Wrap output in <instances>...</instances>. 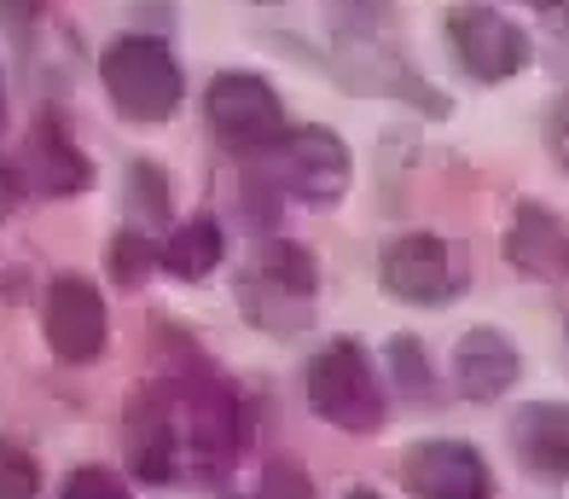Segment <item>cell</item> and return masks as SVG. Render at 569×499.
I'll list each match as a JSON object with an SVG mask.
<instances>
[{"label":"cell","mask_w":569,"mask_h":499,"mask_svg":"<svg viewBox=\"0 0 569 499\" xmlns=\"http://www.w3.org/2000/svg\"><path fill=\"white\" fill-rule=\"evenodd\" d=\"M41 493V465L30 448H18L12 436H0V499H36Z\"/></svg>","instance_id":"19"},{"label":"cell","mask_w":569,"mask_h":499,"mask_svg":"<svg viewBox=\"0 0 569 499\" xmlns=\"http://www.w3.org/2000/svg\"><path fill=\"white\" fill-rule=\"evenodd\" d=\"M59 499H134V493H128V482L106 465H76L59 488Z\"/></svg>","instance_id":"21"},{"label":"cell","mask_w":569,"mask_h":499,"mask_svg":"<svg viewBox=\"0 0 569 499\" xmlns=\"http://www.w3.org/2000/svg\"><path fill=\"white\" fill-rule=\"evenodd\" d=\"M506 261L540 285L569 279V221L547 203H517L506 227Z\"/></svg>","instance_id":"13"},{"label":"cell","mask_w":569,"mask_h":499,"mask_svg":"<svg viewBox=\"0 0 569 499\" xmlns=\"http://www.w3.org/2000/svg\"><path fill=\"white\" fill-rule=\"evenodd\" d=\"M256 499H320V493H315V477L297 459H268L262 482H256Z\"/></svg>","instance_id":"20"},{"label":"cell","mask_w":569,"mask_h":499,"mask_svg":"<svg viewBox=\"0 0 569 499\" xmlns=\"http://www.w3.org/2000/svg\"><path fill=\"white\" fill-rule=\"evenodd\" d=\"M308 407H315L331 430L343 436H378L390 418L383 378L372 372V355L355 337H331V343L308 360Z\"/></svg>","instance_id":"4"},{"label":"cell","mask_w":569,"mask_h":499,"mask_svg":"<svg viewBox=\"0 0 569 499\" xmlns=\"http://www.w3.org/2000/svg\"><path fill=\"white\" fill-rule=\"evenodd\" d=\"M511 459L540 482H569V401H529L506 425Z\"/></svg>","instance_id":"15"},{"label":"cell","mask_w":569,"mask_h":499,"mask_svg":"<svg viewBox=\"0 0 569 499\" xmlns=\"http://www.w3.org/2000/svg\"><path fill=\"white\" fill-rule=\"evenodd\" d=\"M221 256H227V232H221V221H210V216L174 227L169 239H163V268H169L174 279H187V285L210 279V273L221 268Z\"/></svg>","instance_id":"16"},{"label":"cell","mask_w":569,"mask_h":499,"mask_svg":"<svg viewBox=\"0 0 569 499\" xmlns=\"http://www.w3.org/2000/svg\"><path fill=\"white\" fill-rule=\"evenodd\" d=\"M378 285L407 308H448L471 291V256L442 232H401L378 256Z\"/></svg>","instance_id":"6"},{"label":"cell","mask_w":569,"mask_h":499,"mask_svg":"<svg viewBox=\"0 0 569 499\" xmlns=\"http://www.w3.org/2000/svg\"><path fill=\"white\" fill-rule=\"evenodd\" d=\"M448 52L471 82H511L529 64V36L495 7H453L448 12Z\"/></svg>","instance_id":"9"},{"label":"cell","mask_w":569,"mask_h":499,"mask_svg":"<svg viewBox=\"0 0 569 499\" xmlns=\"http://www.w3.org/2000/svg\"><path fill=\"white\" fill-rule=\"evenodd\" d=\"M106 268H111V279L122 285V291H134V285H146L151 273L163 268V244H151V232L122 227L111 239V250H106Z\"/></svg>","instance_id":"17"},{"label":"cell","mask_w":569,"mask_h":499,"mask_svg":"<svg viewBox=\"0 0 569 499\" xmlns=\"http://www.w3.org/2000/svg\"><path fill=\"white\" fill-rule=\"evenodd\" d=\"M320 302V261L291 239H262L239 273V308L256 331L291 337L315 320Z\"/></svg>","instance_id":"3"},{"label":"cell","mask_w":569,"mask_h":499,"mask_svg":"<svg viewBox=\"0 0 569 499\" xmlns=\"http://www.w3.org/2000/svg\"><path fill=\"white\" fill-rule=\"evenodd\" d=\"M41 331H47V349H53L64 366H88L106 349V331H111V313L99 285L82 273H59L41 297Z\"/></svg>","instance_id":"10"},{"label":"cell","mask_w":569,"mask_h":499,"mask_svg":"<svg viewBox=\"0 0 569 499\" xmlns=\"http://www.w3.org/2000/svg\"><path fill=\"white\" fill-rule=\"evenodd\" d=\"M268 163H273V174L284 180V187H291L302 203H315V209L343 203L349 180H355L349 146L331 134V128H320V122H308V128H297V134H284V140L268 151Z\"/></svg>","instance_id":"8"},{"label":"cell","mask_w":569,"mask_h":499,"mask_svg":"<svg viewBox=\"0 0 569 499\" xmlns=\"http://www.w3.org/2000/svg\"><path fill=\"white\" fill-rule=\"evenodd\" d=\"M383 360H390V378H396V389H401L412 407H430L436 401V372H430V355H425L419 337H390Z\"/></svg>","instance_id":"18"},{"label":"cell","mask_w":569,"mask_h":499,"mask_svg":"<svg viewBox=\"0 0 569 499\" xmlns=\"http://www.w3.org/2000/svg\"><path fill=\"white\" fill-rule=\"evenodd\" d=\"M529 7H540V12H552V7H558V0H529Z\"/></svg>","instance_id":"28"},{"label":"cell","mask_w":569,"mask_h":499,"mask_svg":"<svg viewBox=\"0 0 569 499\" xmlns=\"http://www.w3.org/2000/svg\"><path fill=\"white\" fill-rule=\"evenodd\" d=\"M23 192H30V187H23V174L12 163H0V216H12V209L23 203Z\"/></svg>","instance_id":"25"},{"label":"cell","mask_w":569,"mask_h":499,"mask_svg":"<svg viewBox=\"0 0 569 499\" xmlns=\"http://www.w3.org/2000/svg\"><path fill=\"white\" fill-rule=\"evenodd\" d=\"M547 146H552V157L569 169V93L552 104V122H547Z\"/></svg>","instance_id":"23"},{"label":"cell","mask_w":569,"mask_h":499,"mask_svg":"<svg viewBox=\"0 0 569 499\" xmlns=\"http://www.w3.org/2000/svg\"><path fill=\"white\" fill-rule=\"evenodd\" d=\"M401 488L412 499H495V470L471 441L430 436L401 453Z\"/></svg>","instance_id":"11"},{"label":"cell","mask_w":569,"mask_h":499,"mask_svg":"<svg viewBox=\"0 0 569 499\" xmlns=\"http://www.w3.org/2000/svg\"><path fill=\"white\" fill-rule=\"evenodd\" d=\"M128 180H134V198L146 203V216L163 221L169 216V180H163V169L158 163H134V169H128Z\"/></svg>","instance_id":"22"},{"label":"cell","mask_w":569,"mask_h":499,"mask_svg":"<svg viewBox=\"0 0 569 499\" xmlns=\"http://www.w3.org/2000/svg\"><path fill=\"white\" fill-rule=\"evenodd\" d=\"M41 12H47V0H0V18H7L12 30H30Z\"/></svg>","instance_id":"24"},{"label":"cell","mask_w":569,"mask_h":499,"mask_svg":"<svg viewBox=\"0 0 569 499\" xmlns=\"http://www.w3.org/2000/svg\"><path fill=\"white\" fill-rule=\"evenodd\" d=\"M256 7H273V0H256Z\"/></svg>","instance_id":"29"},{"label":"cell","mask_w":569,"mask_h":499,"mask_svg":"<svg viewBox=\"0 0 569 499\" xmlns=\"http://www.w3.org/2000/svg\"><path fill=\"white\" fill-rule=\"evenodd\" d=\"M523 378V355L500 326H471L453 343V389L465 401H500L506 389Z\"/></svg>","instance_id":"14"},{"label":"cell","mask_w":569,"mask_h":499,"mask_svg":"<svg viewBox=\"0 0 569 499\" xmlns=\"http://www.w3.org/2000/svg\"><path fill=\"white\" fill-rule=\"evenodd\" d=\"M331 30H338V76L349 88L390 93V99L419 104L430 117H448V99L401 59L390 0H331Z\"/></svg>","instance_id":"2"},{"label":"cell","mask_w":569,"mask_h":499,"mask_svg":"<svg viewBox=\"0 0 569 499\" xmlns=\"http://www.w3.org/2000/svg\"><path fill=\"white\" fill-rule=\"evenodd\" d=\"M23 187L36 198H76L93 187V163L88 151L70 140V128L59 111H41L23 134Z\"/></svg>","instance_id":"12"},{"label":"cell","mask_w":569,"mask_h":499,"mask_svg":"<svg viewBox=\"0 0 569 499\" xmlns=\"http://www.w3.org/2000/svg\"><path fill=\"white\" fill-rule=\"evenodd\" d=\"M122 448H128V470L158 488L192 482V477H221L244 448V407L203 366L163 372L128 401Z\"/></svg>","instance_id":"1"},{"label":"cell","mask_w":569,"mask_h":499,"mask_svg":"<svg viewBox=\"0 0 569 499\" xmlns=\"http://www.w3.org/2000/svg\"><path fill=\"white\" fill-rule=\"evenodd\" d=\"M203 117L232 157H268L284 140V104L256 70H221L203 93Z\"/></svg>","instance_id":"7"},{"label":"cell","mask_w":569,"mask_h":499,"mask_svg":"<svg viewBox=\"0 0 569 499\" xmlns=\"http://www.w3.org/2000/svg\"><path fill=\"white\" fill-rule=\"evenodd\" d=\"M552 12H558V36H563V47H569V0H558Z\"/></svg>","instance_id":"26"},{"label":"cell","mask_w":569,"mask_h":499,"mask_svg":"<svg viewBox=\"0 0 569 499\" xmlns=\"http://www.w3.org/2000/svg\"><path fill=\"white\" fill-rule=\"evenodd\" d=\"M99 82L128 122H169L187 99V76L169 41L158 36H117L99 52Z\"/></svg>","instance_id":"5"},{"label":"cell","mask_w":569,"mask_h":499,"mask_svg":"<svg viewBox=\"0 0 569 499\" xmlns=\"http://www.w3.org/2000/svg\"><path fill=\"white\" fill-rule=\"evenodd\" d=\"M343 499H383V493H378V488H349Z\"/></svg>","instance_id":"27"}]
</instances>
